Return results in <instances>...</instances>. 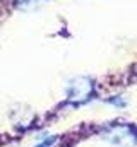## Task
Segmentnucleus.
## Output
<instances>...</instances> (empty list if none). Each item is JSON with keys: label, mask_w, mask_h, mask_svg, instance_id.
Segmentation results:
<instances>
[{"label": "nucleus", "mask_w": 137, "mask_h": 147, "mask_svg": "<svg viewBox=\"0 0 137 147\" xmlns=\"http://www.w3.org/2000/svg\"><path fill=\"white\" fill-rule=\"evenodd\" d=\"M34 2H39V0H16V5L17 7H28V5H31Z\"/></svg>", "instance_id": "f257e3e1"}, {"label": "nucleus", "mask_w": 137, "mask_h": 147, "mask_svg": "<svg viewBox=\"0 0 137 147\" xmlns=\"http://www.w3.org/2000/svg\"><path fill=\"white\" fill-rule=\"evenodd\" d=\"M50 144H53V140H46V142H43V144H39L36 147H50Z\"/></svg>", "instance_id": "f03ea898"}]
</instances>
